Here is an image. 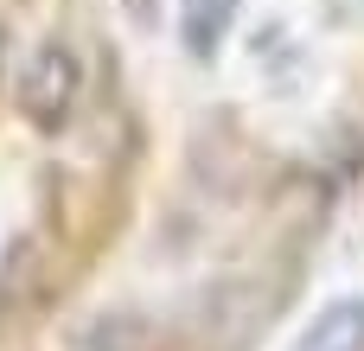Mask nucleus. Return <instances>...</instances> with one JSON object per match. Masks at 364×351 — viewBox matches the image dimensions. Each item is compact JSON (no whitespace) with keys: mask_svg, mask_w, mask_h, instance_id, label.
<instances>
[{"mask_svg":"<svg viewBox=\"0 0 364 351\" xmlns=\"http://www.w3.org/2000/svg\"><path fill=\"white\" fill-rule=\"evenodd\" d=\"M294 351H364V301H333L294 339Z\"/></svg>","mask_w":364,"mask_h":351,"instance_id":"39448f33","label":"nucleus"},{"mask_svg":"<svg viewBox=\"0 0 364 351\" xmlns=\"http://www.w3.org/2000/svg\"><path fill=\"white\" fill-rule=\"evenodd\" d=\"M83 351H147V320L141 313H102L83 333Z\"/></svg>","mask_w":364,"mask_h":351,"instance_id":"0eeeda50","label":"nucleus"},{"mask_svg":"<svg viewBox=\"0 0 364 351\" xmlns=\"http://www.w3.org/2000/svg\"><path fill=\"white\" fill-rule=\"evenodd\" d=\"M192 173H198V185H205V192H218V198L250 185V173H256V153H250L243 128H237L224 109L198 122V134H192Z\"/></svg>","mask_w":364,"mask_h":351,"instance_id":"20e7f679","label":"nucleus"},{"mask_svg":"<svg viewBox=\"0 0 364 351\" xmlns=\"http://www.w3.org/2000/svg\"><path fill=\"white\" fill-rule=\"evenodd\" d=\"M51 301H58V275L45 269V249L19 237V243L0 256V339H6V333H26Z\"/></svg>","mask_w":364,"mask_h":351,"instance_id":"7ed1b4c3","label":"nucleus"},{"mask_svg":"<svg viewBox=\"0 0 364 351\" xmlns=\"http://www.w3.org/2000/svg\"><path fill=\"white\" fill-rule=\"evenodd\" d=\"M294 301V262H262L243 275H224L198 301V339L205 351H256V339L282 320Z\"/></svg>","mask_w":364,"mask_h":351,"instance_id":"f257e3e1","label":"nucleus"},{"mask_svg":"<svg viewBox=\"0 0 364 351\" xmlns=\"http://www.w3.org/2000/svg\"><path fill=\"white\" fill-rule=\"evenodd\" d=\"M243 0H186V51L192 58H218V45L230 38Z\"/></svg>","mask_w":364,"mask_h":351,"instance_id":"423d86ee","label":"nucleus"},{"mask_svg":"<svg viewBox=\"0 0 364 351\" xmlns=\"http://www.w3.org/2000/svg\"><path fill=\"white\" fill-rule=\"evenodd\" d=\"M83 102V64L70 45H38L26 77H19V115L38 128V134H64V122L77 115Z\"/></svg>","mask_w":364,"mask_h":351,"instance_id":"f03ea898","label":"nucleus"}]
</instances>
